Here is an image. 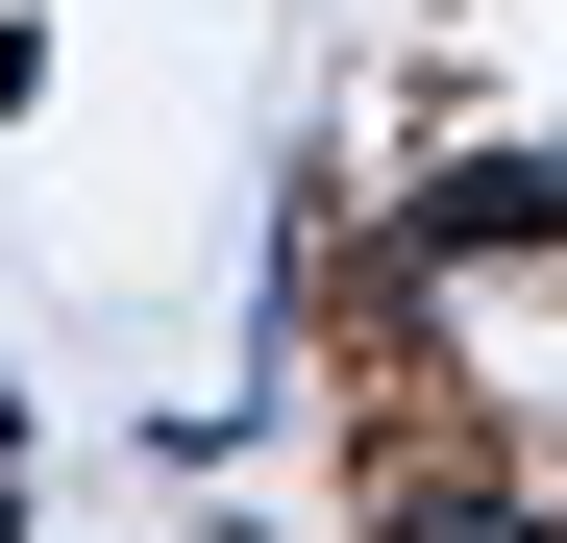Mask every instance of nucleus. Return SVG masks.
<instances>
[{"instance_id":"1","label":"nucleus","mask_w":567,"mask_h":543,"mask_svg":"<svg viewBox=\"0 0 567 543\" xmlns=\"http://www.w3.org/2000/svg\"><path fill=\"white\" fill-rule=\"evenodd\" d=\"M543 223H567V173H543V148H468L444 198H420V247H543Z\"/></svg>"},{"instance_id":"2","label":"nucleus","mask_w":567,"mask_h":543,"mask_svg":"<svg viewBox=\"0 0 567 543\" xmlns=\"http://www.w3.org/2000/svg\"><path fill=\"white\" fill-rule=\"evenodd\" d=\"M395 543H518V519H494V494H444V470H420V494H395Z\"/></svg>"}]
</instances>
